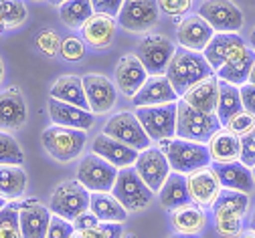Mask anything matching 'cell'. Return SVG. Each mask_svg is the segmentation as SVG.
<instances>
[{
  "mask_svg": "<svg viewBox=\"0 0 255 238\" xmlns=\"http://www.w3.org/2000/svg\"><path fill=\"white\" fill-rule=\"evenodd\" d=\"M35 2H41V0H35Z\"/></svg>",
  "mask_w": 255,
  "mask_h": 238,
  "instance_id": "61",
  "label": "cell"
},
{
  "mask_svg": "<svg viewBox=\"0 0 255 238\" xmlns=\"http://www.w3.org/2000/svg\"><path fill=\"white\" fill-rule=\"evenodd\" d=\"M247 83L255 85V59H253V63H251V69H249V77H247Z\"/></svg>",
  "mask_w": 255,
  "mask_h": 238,
  "instance_id": "51",
  "label": "cell"
},
{
  "mask_svg": "<svg viewBox=\"0 0 255 238\" xmlns=\"http://www.w3.org/2000/svg\"><path fill=\"white\" fill-rule=\"evenodd\" d=\"M112 196L130 212H140L152 202L154 192L144 184V180L136 174L134 167H122L118 169V178L112 188Z\"/></svg>",
  "mask_w": 255,
  "mask_h": 238,
  "instance_id": "6",
  "label": "cell"
},
{
  "mask_svg": "<svg viewBox=\"0 0 255 238\" xmlns=\"http://www.w3.org/2000/svg\"><path fill=\"white\" fill-rule=\"evenodd\" d=\"M211 167L215 169L217 180H219L223 190H233V192H243V194L253 192V188H255L253 174H251V169L247 165H243L241 161L211 163Z\"/></svg>",
  "mask_w": 255,
  "mask_h": 238,
  "instance_id": "25",
  "label": "cell"
},
{
  "mask_svg": "<svg viewBox=\"0 0 255 238\" xmlns=\"http://www.w3.org/2000/svg\"><path fill=\"white\" fill-rule=\"evenodd\" d=\"M247 43H249V49L255 53V26L251 28V32H249V37H247Z\"/></svg>",
  "mask_w": 255,
  "mask_h": 238,
  "instance_id": "50",
  "label": "cell"
},
{
  "mask_svg": "<svg viewBox=\"0 0 255 238\" xmlns=\"http://www.w3.org/2000/svg\"><path fill=\"white\" fill-rule=\"evenodd\" d=\"M47 111H49V119L53 125H61V127H71V129H79V131H89L95 123V115L91 111H83L75 105L63 103L53 97H49L47 101Z\"/></svg>",
  "mask_w": 255,
  "mask_h": 238,
  "instance_id": "22",
  "label": "cell"
},
{
  "mask_svg": "<svg viewBox=\"0 0 255 238\" xmlns=\"http://www.w3.org/2000/svg\"><path fill=\"white\" fill-rule=\"evenodd\" d=\"M213 35L215 30L211 28V24L199 14H186L176 24V41L180 49H186V51L203 53L209 41L213 39Z\"/></svg>",
  "mask_w": 255,
  "mask_h": 238,
  "instance_id": "18",
  "label": "cell"
},
{
  "mask_svg": "<svg viewBox=\"0 0 255 238\" xmlns=\"http://www.w3.org/2000/svg\"><path fill=\"white\" fill-rule=\"evenodd\" d=\"M81 79H83V89H85L89 111L95 117L108 115L118 103V89L114 81L102 73H87Z\"/></svg>",
  "mask_w": 255,
  "mask_h": 238,
  "instance_id": "13",
  "label": "cell"
},
{
  "mask_svg": "<svg viewBox=\"0 0 255 238\" xmlns=\"http://www.w3.org/2000/svg\"><path fill=\"white\" fill-rule=\"evenodd\" d=\"M124 238H138L136 234H124Z\"/></svg>",
  "mask_w": 255,
  "mask_h": 238,
  "instance_id": "59",
  "label": "cell"
},
{
  "mask_svg": "<svg viewBox=\"0 0 255 238\" xmlns=\"http://www.w3.org/2000/svg\"><path fill=\"white\" fill-rule=\"evenodd\" d=\"M28 111L22 91L18 87H8L0 93V127L4 129H22L26 123Z\"/></svg>",
  "mask_w": 255,
  "mask_h": 238,
  "instance_id": "23",
  "label": "cell"
},
{
  "mask_svg": "<svg viewBox=\"0 0 255 238\" xmlns=\"http://www.w3.org/2000/svg\"><path fill=\"white\" fill-rule=\"evenodd\" d=\"M158 194H160L162 208H166L168 212H172V210L184 206V204H188L190 196H188V188H186V176L170 172V176L166 178V182L162 184V188H160Z\"/></svg>",
  "mask_w": 255,
  "mask_h": 238,
  "instance_id": "34",
  "label": "cell"
},
{
  "mask_svg": "<svg viewBox=\"0 0 255 238\" xmlns=\"http://www.w3.org/2000/svg\"><path fill=\"white\" fill-rule=\"evenodd\" d=\"M239 161L243 165H247L249 169L255 167V127L241 138V156H239Z\"/></svg>",
  "mask_w": 255,
  "mask_h": 238,
  "instance_id": "44",
  "label": "cell"
},
{
  "mask_svg": "<svg viewBox=\"0 0 255 238\" xmlns=\"http://www.w3.org/2000/svg\"><path fill=\"white\" fill-rule=\"evenodd\" d=\"M255 59V53L249 49V45L241 51V55H237L231 63L223 65L221 69L215 73L219 81H225V83H231V85H245L247 83V77H249V69H251V63Z\"/></svg>",
  "mask_w": 255,
  "mask_h": 238,
  "instance_id": "32",
  "label": "cell"
},
{
  "mask_svg": "<svg viewBox=\"0 0 255 238\" xmlns=\"http://www.w3.org/2000/svg\"><path fill=\"white\" fill-rule=\"evenodd\" d=\"M51 218V210L37 198L18 202V226L22 238H47Z\"/></svg>",
  "mask_w": 255,
  "mask_h": 238,
  "instance_id": "17",
  "label": "cell"
},
{
  "mask_svg": "<svg viewBox=\"0 0 255 238\" xmlns=\"http://www.w3.org/2000/svg\"><path fill=\"white\" fill-rule=\"evenodd\" d=\"M162 14L172 16H186L193 8V0H156Z\"/></svg>",
  "mask_w": 255,
  "mask_h": 238,
  "instance_id": "43",
  "label": "cell"
},
{
  "mask_svg": "<svg viewBox=\"0 0 255 238\" xmlns=\"http://www.w3.org/2000/svg\"><path fill=\"white\" fill-rule=\"evenodd\" d=\"M28 10L22 0H0V22L6 30H14L26 22Z\"/></svg>",
  "mask_w": 255,
  "mask_h": 238,
  "instance_id": "37",
  "label": "cell"
},
{
  "mask_svg": "<svg viewBox=\"0 0 255 238\" xmlns=\"http://www.w3.org/2000/svg\"><path fill=\"white\" fill-rule=\"evenodd\" d=\"M134 113L150 142L160 144L176 138V103L158 107H138Z\"/></svg>",
  "mask_w": 255,
  "mask_h": 238,
  "instance_id": "9",
  "label": "cell"
},
{
  "mask_svg": "<svg viewBox=\"0 0 255 238\" xmlns=\"http://www.w3.org/2000/svg\"><path fill=\"white\" fill-rule=\"evenodd\" d=\"M180 97L172 89L166 75H148L146 83L140 87V91L132 97V105L138 107H158V105H168L176 103Z\"/></svg>",
  "mask_w": 255,
  "mask_h": 238,
  "instance_id": "19",
  "label": "cell"
},
{
  "mask_svg": "<svg viewBox=\"0 0 255 238\" xmlns=\"http://www.w3.org/2000/svg\"><path fill=\"white\" fill-rule=\"evenodd\" d=\"M148 73L144 69L142 61L138 59V55H122L116 63L114 69V85L118 89V93H122L126 99H130L140 91V87L146 83Z\"/></svg>",
  "mask_w": 255,
  "mask_h": 238,
  "instance_id": "15",
  "label": "cell"
},
{
  "mask_svg": "<svg viewBox=\"0 0 255 238\" xmlns=\"http://www.w3.org/2000/svg\"><path fill=\"white\" fill-rule=\"evenodd\" d=\"M122 2L124 0H91V6H93V12H98V14L118 16Z\"/></svg>",
  "mask_w": 255,
  "mask_h": 238,
  "instance_id": "47",
  "label": "cell"
},
{
  "mask_svg": "<svg viewBox=\"0 0 255 238\" xmlns=\"http://www.w3.org/2000/svg\"><path fill=\"white\" fill-rule=\"evenodd\" d=\"M89 196L91 192L85 186H81L77 180L61 182L51 194L49 210L53 216L73 222L79 214L89 210Z\"/></svg>",
  "mask_w": 255,
  "mask_h": 238,
  "instance_id": "5",
  "label": "cell"
},
{
  "mask_svg": "<svg viewBox=\"0 0 255 238\" xmlns=\"http://www.w3.org/2000/svg\"><path fill=\"white\" fill-rule=\"evenodd\" d=\"M4 73H6V69H4V63H2V59H0V85L4 83Z\"/></svg>",
  "mask_w": 255,
  "mask_h": 238,
  "instance_id": "52",
  "label": "cell"
},
{
  "mask_svg": "<svg viewBox=\"0 0 255 238\" xmlns=\"http://www.w3.org/2000/svg\"><path fill=\"white\" fill-rule=\"evenodd\" d=\"M239 111H243L239 87L231 85V83H225V81H219V97H217V109H215L219 121L225 125Z\"/></svg>",
  "mask_w": 255,
  "mask_h": 238,
  "instance_id": "35",
  "label": "cell"
},
{
  "mask_svg": "<svg viewBox=\"0 0 255 238\" xmlns=\"http://www.w3.org/2000/svg\"><path fill=\"white\" fill-rule=\"evenodd\" d=\"M49 95L57 101H63V103L75 105L83 111H89L87 99H85V89H83V79L79 75H61L55 79V83L51 85Z\"/></svg>",
  "mask_w": 255,
  "mask_h": 238,
  "instance_id": "27",
  "label": "cell"
},
{
  "mask_svg": "<svg viewBox=\"0 0 255 238\" xmlns=\"http://www.w3.org/2000/svg\"><path fill=\"white\" fill-rule=\"evenodd\" d=\"M239 93H241V103H243V109L249 111L251 115H255V85L251 83H245L239 87Z\"/></svg>",
  "mask_w": 255,
  "mask_h": 238,
  "instance_id": "48",
  "label": "cell"
},
{
  "mask_svg": "<svg viewBox=\"0 0 255 238\" xmlns=\"http://www.w3.org/2000/svg\"><path fill=\"white\" fill-rule=\"evenodd\" d=\"M223 127H227L231 133L239 135V138H243V135H247L253 127H255V115H251L249 111H239L237 115H233L225 125Z\"/></svg>",
  "mask_w": 255,
  "mask_h": 238,
  "instance_id": "42",
  "label": "cell"
},
{
  "mask_svg": "<svg viewBox=\"0 0 255 238\" xmlns=\"http://www.w3.org/2000/svg\"><path fill=\"white\" fill-rule=\"evenodd\" d=\"M186 188H188L190 202L197 204L201 208H213L215 200L219 198V194L223 190L219 180H217L215 169L211 165L188 174L186 176Z\"/></svg>",
  "mask_w": 255,
  "mask_h": 238,
  "instance_id": "20",
  "label": "cell"
},
{
  "mask_svg": "<svg viewBox=\"0 0 255 238\" xmlns=\"http://www.w3.org/2000/svg\"><path fill=\"white\" fill-rule=\"evenodd\" d=\"M213 226L223 238H239L243 232V220H213Z\"/></svg>",
  "mask_w": 255,
  "mask_h": 238,
  "instance_id": "46",
  "label": "cell"
},
{
  "mask_svg": "<svg viewBox=\"0 0 255 238\" xmlns=\"http://www.w3.org/2000/svg\"><path fill=\"white\" fill-rule=\"evenodd\" d=\"M223 127L217 113H205L186 105L182 99L176 101V138L209 144V140Z\"/></svg>",
  "mask_w": 255,
  "mask_h": 238,
  "instance_id": "3",
  "label": "cell"
},
{
  "mask_svg": "<svg viewBox=\"0 0 255 238\" xmlns=\"http://www.w3.org/2000/svg\"><path fill=\"white\" fill-rule=\"evenodd\" d=\"M174 53H176L174 43L168 37L154 35V32L144 35L138 45V59L142 61L148 75H164Z\"/></svg>",
  "mask_w": 255,
  "mask_h": 238,
  "instance_id": "12",
  "label": "cell"
},
{
  "mask_svg": "<svg viewBox=\"0 0 255 238\" xmlns=\"http://www.w3.org/2000/svg\"><path fill=\"white\" fill-rule=\"evenodd\" d=\"M83 43L95 51H106L112 47L114 39H116V30H118V20L116 16H108V14H98L93 12L91 18L79 28Z\"/></svg>",
  "mask_w": 255,
  "mask_h": 238,
  "instance_id": "21",
  "label": "cell"
},
{
  "mask_svg": "<svg viewBox=\"0 0 255 238\" xmlns=\"http://www.w3.org/2000/svg\"><path fill=\"white\" fill-rule=\"evenodd\" d=\"M170 163V169L176 174L188 176L197 172V169L209 167L211 165V156H209V148L207 144H199V142H188V140H166L158 144Z\"/></svg>",
  "mask_w": 255,
  "mask_h": 238,
  "instance_id": "2",
  "label": "cell"
},
{
  "mask_svg": "<svg viewBox=\"0 0 255 238\" xmlns=\"http://www.w3.org/2000/svg\"><path fill=\"white\" fill-rule=\"evenodd\" d=\"M0 198H2V196H0Z\"/></svg>",
  "mask_w": 255,
  "mask_h": 238,
  "instance_id": "62",
  "label": "cell"
},
{
  "mask_svg": "<svg viewBox=\"0 0 255 238\" xmlns=\"http://www.w3.org/2000/svg\"><path fill=\"white\" fill-rule=\"evenodd\" d=\"M118 178V167L108 163L104 158L91 154L81 156L77 165V182L89 192H112Z\"/></svg>",
  "mask_w": 255,
  "mask_h": 238,
  "instance_id": "10",
  "label": "cell"
},
{
  "mask_svg": "<svg viewBox=\"0 0 255 238\" xmlns=\"http://www.w3.org/2000/svg\"><path fill=\"white\" fill-rule=\"evenodd\" d=\"M166 79L170 81L172 89L176 91L178 97H182L190 87L197 85L199 81L215 75L213 69L209 67L207 59L203 53L195 51H186V49H176L172 55L168 67H166Z\"/></svg>",
  "mask_w": 255,
  "mask_h": 238,
  "instance_id": "1",
  "label": "cell"
},
{
  "mask_svg": "<svg viewBox=\"0 0 255 238\" xmlns=\"http://www.w3.org/2000/svg\"><path fill=\"white\" fill-rule=\"evenodd\" d=\"M170 224L176 234H188V236H199L207 226V214L201 206L188 202L184 206L170 212Z\"/></svg>",
  "mask_w": 255,
  "mask_h": 238,
  "instance_id": "30",
  "label": "cell"
},
{
  "mask_svg": "<svg viewBox=\"0 0 255 238\" xmlns=\"http://www.w3.org/2000/svg\"><path fill=\"white\" fill-rule=\"evenodd\" d=\"M59 57H63L67 63H77V61H81V59L85 57V43H83V39H77V37L63 39Z\"/></svg>",
  "mask_w": 255,
  "mask_h": 238,
  "instance_id": "41",
  "label": "cell"
},
{
  "mask_svg": "<svg viewBox=\"0 0 255 238\" xmlns=\"http://www.w3.org/2000/svg\"><path fill=\"white\" fill-rule=\"evenodd\" d=\"M41 144L55 161L69 163L83 154L87 144V133L71 127L51 125L41 133Z\"/></svg>",
  "mask_w": 255,
  "mask_h": 238,
  "instance_id": "4",
  "label": "cell"
},
{
  "mask_svg": "<svg viewBox=\"0 0 255 238\" xmlns=\"http://www.w3.org/2000/svg\"><path fill=\"white\" fill-rule=\"evenodd\" d=\"M0 238H22L18 226V200L6 202L0 210Z\"/></svg>",
  "mask_w": 255,
  "mask_h": 238,
  "instance_id": "39",
  "label": "cell"
},
{
  "mask_svg": "<svg viewBox=\"0 0 255 238\" xmlns=\"http://www.w3.org/2000/svg\"><path fill=\"white\" fill-rule=\"evenodd\" d=\"M4 206H6V200H4V198H0V210H2Z\"/></svg>",
  "mask_w": 255,
  "mask_h": 238,
  "instance_id": "58",
  "label": "cell"
},
{
  "mask_svg": "<svg viewBox=\"0 0 255 238\" xmlns=\"http://www.w3.org/2000/svg\"><path fill=\"white\" fill-rule=\"evenodd\" d=\"M73 228H75V232H81V230H89V228H95V226H98L100 224V220L98 218H95V214L93 212H83V214H79L73 222Z\"/></svg>",
  "mask_w": 255,
  "mask_h": 238,
  "instance_id": "49",
  "label": "cell"
},
{
  "mask_svg": "<svg viewBox=\"0 0 255 238\" xmlns=\"http://www.w3.org/2000/svg\"><path fill=\"white\" fill-rule=\"evenodd\" d=\"M24 152L20 144L14 140V135L0 131V165H22Z\"/></svg>",
  "mask_w": 255,
  "mask_h": 238,
  "instance_id": "38",
  "label": "cell"
},
{
  "mask_svg": "<svg viewBox=\"0 0 255 238\" xmlns=\"http://www.w3.org/2000/svg\"><path fill=\"white\" fill-rule=\"evenodd\" d=\"M239 238H255V230H245V232H241V236Z\"/></svg>",
  "mask_w": 255,
  "mask_h": 238,
  "instance_id": "53",
  "label": "cell"
},
{
  "mask_svg": "<svg viewBox=\"0 0 255 238\" xmlns=\"http://www.w3.org/2000/svg\"><path fill=\"white\" fill-rule=\"evenodd\" d=\"M102 133L110 135L112 140H118L120 144H126L128 148H134L136 152H144L152 144L134 111H118L108 117Z\"/></svg>",
  "mask_w": 255,
  "mask_h": 238,
  "instance_id": "8",
  "label": "cell"
},
{
  "mask_svg": "<svg viewBox=\"0 0 255 238\" xmlns=\"http://www.w3.org/2000/svg\"><path fill=\"white\" fill-rule=\"evenodd\" d=\"M217 97H219V79H217V75H211V77L199 81L197 85H193L180 99L184 101L186 105L195 107L199 111L215 113Z\"/></svg>",
  "mask_w": 255,
  "mask_h": 238,
  "instance_id": "28",
  "label": "cell"
},
{
  "mask_svg": "<svg viewBox=\"0 0 255 238\" xmlns=\"http://www.w3.org/2000/svg\"><path fill=\"white\" fill-rule=\"evenodd\" d=\"M61 43L63 39L59 37V32L53 28H41L35 35V49L47 57V59H55L61 53Z\"/></svg>",
  "mask_w": 255,
  "mask_h": 238,
  "instance_id": "40",
  "label": "cell"
},
{
  "mask_svg": "<svg viewBox=\"0 0 255 238\" xmlns=\"http://www.w3.org/2000/svg\"><path fill=\"white\" fill-rule=\"evenodd\" d=\"M249 208V194L221 190L213 204V220H243Z\"/></svg>",
  "mask_w": 255,
  "mask_h": 238,
  "instance_id": "29",
  "label": "cell"
},
{
  "mask_svg": "<svg viewBox=\"0 0 255 238\" xmlns=\"http://www.w3.org/2000/svg\"><path fill=\"white\" fill-rule=\"evenodd\" d=\"M28 178L22 165H0V196L6 202H16L26 192Z\"/></svg>",
  "mask_w": 255,
  "mask_h": 238,
  "instance_id": "33",
  "label": "cell"
},
{
  "mask_svg": "<svg viewBox=\"0 0 255 238\" xmlns=\"http://www.w3.org/2000/svg\"><path fill=\"white\" fill-rule=\"evenodd\" d=\"M251 174H253V180H255V167H253V169H251Z\"/></svg>",
  "mask_w": 255,
  "mask_h": 238,
  "instance_id": "60",
  "label": "cell"
},
{
  "mask_svg": "<svg viewBox=\"0 0 255 238\" xmlns=\"http://www.w3.org/2000/svg\"><path fill=\"white\" fill-rule=\"evenodd\" d=\"M75 234V228L69 220L65 218H59V216H53L51 218V224H49V230H47V238H73Z\"/></svg>",
  "mask_w": 255,
  "mask_h": 238,
  "instance_id": "45",
  "label": "cell"
},
{
  "mask_svg": "<svg viewBox=\"0 0 255 238\" xmlns=\"http://www.w3.org/2000/svg\"><path fill=\"white\" fill-rule=\"evenodd\" d=\"M170 238H201V236H188V234H172Z\"/></svg>",
  "mask_w": 255,
  "mask_h": 238,
  "instance_id": "55",
  "label": "cell"
},
{
  "mask_svg": "<svg viewBox=\"0 0 255 238\" xmlns=\"http://www.w3.org/2000/svg\"><path fill=\"white\" fill-rule=\"evenodd\" d=\"M93 14L91 0H67L59 6V18L71 30L81 28Z\"/></svg>",
  "mask_w": 255,
  "mask_h": 238,
  "instance_id": "36",
  "label": "cell"
},
{
  "mask_svg": "<svg viewBox=\"0 0 255 238\" xmlns=\"http://www.w3.org/2000/svg\"><path fill=\"white\" fill-rule=\"evenodd\" d=\"M136 169V174L144 180V184L154 192L158 194L162 188V184L166 182V178L170 176V163L164 156V152L160 148H148L144 152H138V158L132 165Z\"/></svg>",
  "mask_w": 255,
  "mask_h": 238,
  "instance_id": "14",
  "label": "cell"
},
{
  "mask_svg": "<svg viewBox=\"0 0 255 238\" xmlns=\"http://www.w3.org/2000/svg\"><path fill=\"white\" fill-rule=\"evenodd\" d=\"M91 152L95 156L104 158L108 163H112L118 169L132 167L136 158H138V152L134 148H128L126 144H120L118 140H112L110 135H106V133L95 135V140L91 144Z\"/></svg>",
  "mask_w": 255,
  "mask_h": 238,
  "instance_id": "24",
  "label": "cell"
},
{
  "mask_svg": "<svg viewBox=\"0 0 255 238\" xmlns=\"http://www.w3.org/2000/svg\"><path fill=\"white\" fill-rule=\"evenodd\" d=\"M49 2H51L53 6H61L63 2H67V0H49Z\"/></svg>",
  "mask_w": 255,
  "mask_h": 238,
  "instance_id": "56",
  "label": "cell"
},
{
  "mask_svg": "<svg viewBox=\"0 0 255 238\" xmlns=\"http://www.w3.org/2000/svg\"><path fill=\"white\" fill-rule=\"evenodd\" d=\"M249 228L251 230H255V210L251 212V216H249Z\"/></svg>",
  "mask_w": 255,
  "mask_h": 238,
  "instance_id": "54",
  "label": "cell"
},
{
  "mask_svg": "<svg viewBox=\"0 0 255 238\" xmlns=\"http://www.w3.org/2000/svg\"><path fill=\"white\" fill-rule=\"evenodd\" d=\"M89 212L95 214L100 222L124 224L128 220V210L110 194V192H91L89 196Z\"/></svg>",
  "mask_w": 255,
  "mask_h": 238,
  "instance_id": "31",
  "label": "cell"
},
{
  "mask_svg": "<svg viewBox=\"0 0 255 238\" xmlns=\"http://www.w3.org/2000/svg\"><path fill=\"white\" fill-rule=\"evenodd\" d=\"M116 20L132 35H148L160 22V8L156 0H124Z\"/></svg>",
  "mask_w": 255,
  "mask_h": 238,
  "instance_id": "7",
  "label": "cell"
},
{
  "mask_svg": "<svg viewBox=\"0 0 255 238\" xmlns=\"http://www.w3.org/2000/svg\"><path fill=\"white\" fill-rule=\"evenodd\" d=\"M215 32H239L245 24L241 8L233 0H203L197 10Z\"/></svg>",
  "mask_w": 255,
  "mask_h": 238,
  "instance_id": "11",
  "label": "cell"
},
{
  "mask_svg": "<svg viewBox=\"0 0 255 238\" xmlns=\"http://www.w3.org/2000/svg\"><path fill=\"white\" fill-rule=\"evenodd\" d=\"M211 163H231L239 161L241 156V138L231 133L227 127H221L207 144Z\"/></svg>",
  "mask_w": 255,
  "mask_h": 238,
  "instance_id": "26",
  "label": "cell"
},
{
  "mask_svg": "<svg viewBox=\"0 0 255 238\" xmlns=\"http://www.w3.org/2000/svg\"><path fill=\"white\" fill-rule=\"evenodd\" d=\"M245 47L247 45L239 32H215L207 49L203 51V57L207 59L213 73H217L223 65L231 63L237 55H241Z\"/></svg>",
  "mask_w": 255,
  "mask_h": 238,
  "instance_id": "16",
  "label": "cell"
},
{
  "mask_svg": "<svg viewBox=\"0 0 255 238\" xmlns=\"http://www.w3.org/2000/svg\"><path fill=\"white\" fill-rule=\"evenodd\" d=\"M4 30H6V26H4L2 22H0V37H2V35H4Z\"/></svg>",
  "mask_w": 255,
  "mask_h": 238,
  "instance_id": "57",
  "label": "cell"
}]
</instances>
